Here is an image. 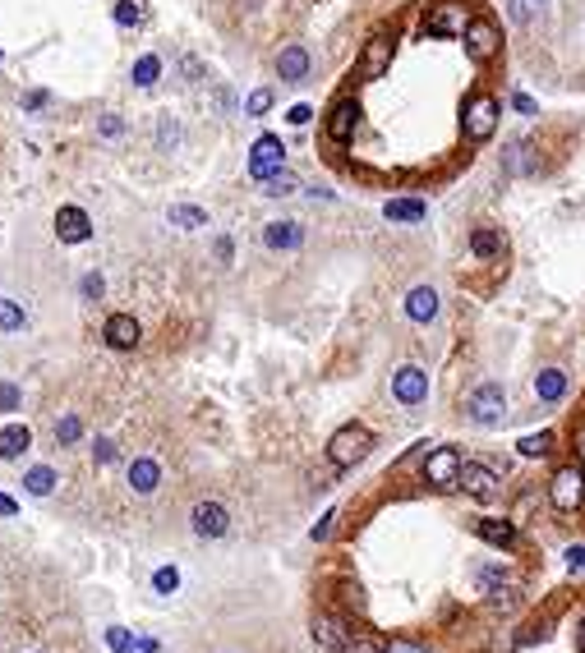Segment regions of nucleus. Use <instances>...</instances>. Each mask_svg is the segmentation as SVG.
I'll return each instance as SVG.
<instances>
[{"mask_svg":"<svg viewBox=\"0 0 585 653\" xmlns=\"http://www.w3.org/2000/svg\"><path fill=\"white\" fill-rule=\"evenodd\" d=\"M383 216H387V222H396V226H415V222L429 216V207H424V198H387L383 203Z\"/></svg>","mask_w":585,"mask_h":653,"instance_id":"21","label":"nucleus"},{"mask_svg":"<svg viewBox=\"0 0 585 653\" xmlns=\"http://www.w3.org/2000/svg\"><path fill=\"white\" fill-rule=\"evenodd\" d=\"M129 653H157V640H152V635H134V644H129Z\"/></svg>","mask_w":585,"mask_h":653,"instance_id":"45","label":"nucleus"},{"mask_svg":"<svg viewBox=\"0 0 585 653\" xmlns=\"http://www.w3.org/2000/svg\"><path fill=\"white\" fill-rule=\"evenodd\" d=\"M157 78H162V60H157V56H139L134 60V88H152Z\"/></svg>","mask_w":585,"mask_h":653,"instance_id":"29","label":"nucleus"},{"mask_svg":"<svg viewBox=\"0 0 585 653\" xmlns=\"http://www.w3.org/2000/svg\"><path fill=\"white\" fill-rule=\"evenodd\" d=\"M157 143H162V148H175V143H180V125H175V120H162V129H157Z\"/></svg>","mask_w":585,"mask_h":653,"instance_id":"40","label":"nucleus"},{"mask_svg":"<svg viewBox=\"0 0 585 653\" xmlns=\"http://www.w3.org/2000/svg\"><path fill=\"white\" fill-rule=\"evenodd\" d=\"M231 254H235L231 239H217V262H231Z\"/></svg>","mask_w":585,"mask_h":653,"instance_id":"52","label":"nucleus"},{"mask_svg":"<svg viewBox=\"0 0 585 653\" xmlns=\"http://www.w3.org/2000/svg\"><path fill=\"white\" fill-rule=\"evenodd\" d=\"M19 326H23V309L14 299H0V332H19Z\"/></svg>","mask_w":585,"mask_h":653,"instance_id":"33","label":"nucleus"},{"mask_svg":"<svg viewBox=\"0 0 585 653\" xmlns=\"http://www.w3.org/2000/svg\"><path fill=\"white\" fill-rule=\"evenodd\" d=\"M120 129H125V120H120V116H106V120H102V133H106V139H116Z\"/></svg>","mask_w":585,"mask_h":653,"instance_id":"46","label":"nucleus"},{"mask_svg":"<svg viewBox=\"0 0 585 653\" xmlns=\"http://www.w3.org/2000/svg\"><path fill=\"white\" fill-rule=\"evenodd\" d=\"M309 51L300 42H290L281 46V56H277V74H281V84H300V78H309Z\"/></svg>","mask_w":585,"mask_h":653,"instance_id":"18","label":"nucleus"},{"mask_svg":"<svg viewBox=\"0 0 585 653\" xmlns=\"http://www.w3.org/2000/svg\"><path fill=\"white\" fill-rule=\"evenodd\" d=\"M502 410H508V396H502V387L498 383H480L470 391V400H466V415L475 419V423H502Z\"/></svg>","mask_w":585,"mask_h":653,"instance_id":"5","label":"nucleus"},{"mask_svg":"<svg viewBox=\"0 0 585 653\" xmlns=\"http://www.w3.org/2000/svg\"><path fill=\"white\" fill-rule=\"evenodd\" d=\"M512 106H516V111H521V116H535V101H530L525 93H516V97H512Z\"/></svg>","mask_w":585,"mask_h":653,"instance_id":"48","label":"nucleus"},{"mask_svg":"<svg viewBox=\"0 0 585 653\" xmlns=\"http://www.w3.org/2000/svg\"><path fill=\"white\" fill-rule=\"evenodd\" d=\"M498 116H502L498 97H489V93H470L466 106H461V133H466L470 143H484V139H493V133H498Z\"/></svg>","mask_w":585,"mask_h":653,"instance_id":"1","label":"nucleus"},{"mask_svg":"<svg viewBox=\"0 0 585 653\" xmlns=\"http://www.w3.org/2000/svg\"><path fill=\"white\" fill-rule=\"evenodd\" d=\"M424 483L429 488H457L461 483V451L457 447H434L424 460Z\"/></svg>","mask_w":585,"mask_h":653,"instance_id":"4","label":"nucleus"},{"mask_svg":"<svg viewBox=\"0 0 585 653\" xmlns=\"http://www.w3.org/2000/svg\"><path fill=\"white\" fill-rule=\"evenodd\" d=\"M461 37H466L470 60H493L498 51H502V33H498V23H493V19H470Z\"/></svg>","mask_w":585,"mask_h":653,"instance_id":"7","label":"nucleus"},{"mask_svg":"<svg viewBox=\"0 0 585 653\" xmlns=\"http://www.w3.org/2000/svg\"><path fill=\"white\" fill-rule=\"evenodd\" d=\"M355 125H360V106H355L351 97H341L332 111H328V139H332V143H351Z\"/></svg>","mask_w":585,"mask_h":653,"instance_id":"16","label":"nucleus"},{"mask_svg":"<svg viewBox=\"0 0 585 653\" xmlns=\"http://www.w3.org/2000/svg\"><path fill=\"white\" fill-rule=\"evenodd\" d=\"M392 396L402 400V405H424V396H429V373H424L419 364H402L392 373Z\"/></svg>","mask_w":585,"mask_h":653,"instance_id":"9","label":"nucleus"},{"mask_svg":"<svg viewBox=\"0 0 585 653\" xmlns=\"http://www.w3.org/2000/svg\"><path fill=\"white\" fill-rule=\"evenodd\" d=\"M508 10H512V19H516V23H530V14H535V10H530V0H512Z\"/></svg>","mask_w":585,"mask_h":653,"instance_id":"44","label":"nucleus"},{"mask_svg":"<svg viewBox=\"0 0 585 653\" xmlns=\"http://www.w3.org/2000/svg\"><path fill=\"white\" fill-rule=\"evenodd\" d=\"M475 529H480V538L493 543V548H512V543H516V525L512 520H480Z\"/></svg>","mask_w":585,"mask_h":653,"instance_id":"25","label":"nucleus"},{"mask_svg":"<svg viewBox=\"0 0 585 653\" xmlns=\"http://www.w3.org/2000/svg\"><path fill=\"white\" fill-rule=\"evenodd\" d=\"M157 483H162V465H157V460H148V455H139L134 465H129V488H134V493H157Z\"/></svg>","mask_w":585,"mask_h":653,"instance_id":"23","label":"nucleus"},{"mask_svg":"<svg viewBox=\"0 0 585 653\" xmlns=\"http://www.w3.org/2000/svg\"><path fill=\"white\" fill-rule=\"evenodd\" d=\"M296 175H290V171H277V175H268V180H263V194H268V198H286V194H296Z\"/></svg>","mask_w":585,"mask_h":653,"instance_id":"31","label":"nucleus"},{"mask_svg":"<svg viewBox=\"0 0 585 653\" xmlns=\"http://www.w3.org/2000/svg\"><path fill=\"white\" fill-rule=\"evenodd\" d=\"M102 336H106V345H111V350H134L143 332H139V322L129 318V313H111V318H106V326H102Z\"/></svg>","mask_w":585,"mask_h":653,"instance_id":"17","label":"nucleus"},{"mask_svg":"<svg viewBox=\"0 0 585 653\" xmlns=\"http://www.w3.org/2000/svg\"><path fill=\"white\" fill-rule=\"evenodd\" d=\"M535 396L544 400V405H557L567 396V373L563 368H540L535 373Z\"/></svg>","mask_w":585,"mask_h":653,"instance_id":"22","label":"nucleus"},{"mask_svg":"<svg viewBox=\"0 0 585 653\" xmlns=\"http://www.w3.org/2000/svg\"><path fill=\"white\" fill-rule=\"evenodd\" d=\"M369 447H374V432H369L364 423H345L332 432V442H328V460L337 470H351L360 465V460L369 455Z\"/></svg>","mask_w":585,"mask_h":653,"instance_id":"2","label":"nucleus"},{"mask_svg":"<svg viewBox=\"0 0 585 653\" xmlns=\"http://www.w3.org/2000/svg\"><path fill=\"white\" fill-rule=\"evenodd\" d=\"M33 447V432L23 428V423H10V428H0V460H19L23 451Z\"/></svg>","mask_w":585,"mask_h":653,"instance_id":"24","label":"nucleus"},{"mask_svg":"<svg viewBox=\"0 0 585 653\" xmlns=\"http://www.w3.org/2000/svg\"><path fill=\"white\" fill-rule=\"evenodd\" d=\"M461 493H470L475 502H493L498 497V470L493 465H461Z\"/></svg>","mask_w":585,"mask_h":653,"instance_id":"11","label":"nucleus"},{"mask_svg":"<svg viewBox=\"0 0 585 653\" xmlns=\"http://www.w3.org/2000/svg\"><path fill=\"white\" fill-rule=\"evenodd\" d=\"M576 640H581V653H585V621H581V635Z\"/></svg>","mask_w":585,"mask_h":653,"instance_id":"54","label":"nucleus"},{"mask_svg":"<svg viewBox=\"0 0 585 653\" xmlns=\"http://www.w3.org/2000/svg\"><path fill=\"white\" fill-rule=\"evenodd\" d=\"M281 166H286V148H281L277 133H263V139H254V148H249V175L263 184L268 175H277Z\"/></svg>","mask_w":585,"mask_h":653,"instance_id":"6","label":"nucleus"},{"mask_svg":"<svg viewBox=\"0 0 585 653\" xmlns=\"http://www.w3.org/2000/svg\"><path fill=\"white\" fill-rule=\"evenodd\" d=\"M406 318L410 322H434L438 318V290L434 286H415L406 294Z\"/></svg>","mask_w":585,"mask_h":653,"instance_id":"20","label":"nucleus"},{"mask_svg":"<svg viewBox=\"0 0 585 653\" xmlns=\"http://www.w3.org/2000/svg\"><path fill=\"white\" fill-rule=\"evenodd\" d=\"M56 235H61L65 244H84V239H93L88 212H84V207H74V203H65V207L56 212Z\"/></svg>","mask_w":585,"mask_h":653,"instance_id":"15","label":"nucleus"},{"mask_svg":"<svg viewBox=\"0 0 585 653\" xmlns=\"http://www.w3.org/2000/svg\"><path fill=\"white\" fill-rule=\"evenodd\" d=\"M313 644L323 653H345L351 649V635H345V621L341 617H313Z\"/></svg>","mask_w":585,"mask_h":653,"instance_id":"14","label":"nucleus"},{"mask_svg":"<svg viewBox=\"0 0 585 653\" xmlns=\"http://www.w3.org/2000/svg\"><path fill=\"white\" fill-rule=\"evenodd\" d=\"M23 106H28V111H37V106H46V93H28V97H23Z\"/></svg>","mask_w":585,"mask_h":653,"instance_id":"51","label":"nucleus"},{"mask_svg":"<svg viewBox=\"0 0 585 653\" xmlns=\"http://www.w3.org/2000/svg\"><path fill=\"white\" fill-rule=\"evenodd\" d=\"M332 520H337V515L328 511V515H323V520H318V525H313V538H328V534H332Z\"/></svg>","mask_w":585,"mask_h":653,"instance_id":"49","label":"nucleus"},{"mask_svg":"<svg viewBox=\"0 0 585 653\" xmlns=\"http://www.w3.org/2000/svg\"><path fill=\"white\" fill-rule=\"evenodd\" d=\"M19 506H14V497H5V493H0V515H14Z\"/></svg>","mask_w":585,"mask_h":653,"instance_id":"53","label":"nucleus"},{"mask_svg":"<svg viewBox=\"0 0 585 653\" xmlns=\"http://www.w3.org/2000/svg\"><path fill=\"white\" fill-rule=\"evenodd\" d=\"M106 644H111V653H129V644H134V635H129L125 625H111V631H106Z\"/></svg>","mask_w":585,"mask_h":653,"instance_id":"37","label":"nucleus"},{"mask_svg":"<svg viewBox=\"0 0 585 653\" xmlns=\"http://www.w3.org/2000/svg\"><path fill=\"white\" fill-rule=\"evenodd\" d=\"M116 23H120V28H139V23H143V5H134V0H116Z\"/></svg>","mask_w":585,"mask_h":653,"instance_id":"32","label":"nucleus"},{"mask_svg":"<svg viewBox=\"0 0 585 653\" xmlns=\"http://www.w3.org/2000/svg\"><path fill=\"white\" fill-rule=\"evenodd\" d=\"M78 432H84V423H78L74 415H65V419L56 423V442H61V447H74V442H78Z\"/></svg>","mask_w":585,"mask_h":653,"instance_id":"35","label":"nucleus"},{"mask_svg":"<svg viewBox=\"0 0 585 653\" xmlns=\"http://www.w3.org/2000/svg\"><path fill=\"white\" fill-rule=\"evenodd\" d=\"M152 589H157V593H175V589H180V570H175V566H162V570L152 576Z\"/></svg>","mask_w":585,"mask_h":653,"instance_id":"36","label":"nucleus"},{"mask_svg":"<svg viewBox=\"0 0 585 653\" xmlns=\"http://www.w3.org/2000/svg\"><path fill=\"white\" fill-rule=\"evenodd\" d=\"M19 405H23V391L14 383H0V410L10 415V410H19Z\"/></svg>","mask_w":585,"mask_h":653,"instance_id":"38","label":"nucleus"},{"mask_svg":"<svg viewBox=\"0 0 585 653\" xmlns=\"http://www.w3.org/2000/svg\"><path fill=\"white\" fill-rule=\"evenodd\" d=\"M466 23H470L466 5L443 0V5H434L429 14H424V33H429V37H457V33H466Z\"/></svg>","mask_w":585,"mask_h":653,"instance_id":"8","label":"nucleus"},{"mask_svg":"<svg viewBox=\"0 0 585 653\" xmlns=\"http://www.w3.org/2000/svg\"><path fill=\"white\" fill-rule=\"evenodd\" d=\"M286 120H290V125H309V120H313V106H305V101H300V106H290Z\"/></svg>","mask_w":585,"mask_h":653,"instance_id":"42","label":"nucleus"},{"mask_svg":"<svg viewBox=\"0 0 585 653\" xmlns=\"http://www.w3.org/2000/svg\"><path fill=\"white\" fill-rule=\"evenodd\" d=\"M502 249H508V239H502L498 226H475V230H470V254H475V258L493 262V258H502Z\"/></svg>","mask_w":585,"mask_h":653,"instance_id":"19","label":"nucleus"},{"mask_svg":"<svg viewBox=\"0 0 585 653\" xmlns=\"http://www.w3.org/2000/svg\"><path fill=\"white\" fill-rule=\"evenodd\" d=\"M508 171H521V175L535 171V143H512L508 148Z\"/></svg>","mask_w":585,"mask_h":653,"instance_id":"28","label":"nucleus"},{"mask_svg":"<svg viewBox=\"0 0 585 653\" xmlns=\"http://www.w3.org/2000/svg\"><path fill=\"white\" fill-rule=\"evenodd\" d=\"M548 447H553V432H530V438H521V442H516V451H521L525 460L548 455Z\"/></svg>","mask_w":585,"mask_h":653,"instance_id":"30","label":"nucleus"},{"mask_svg":"<svg viewBox=\"0 0 585 653\" xmlns=\"http://www.w3.org/2000/svg\"><path fill=\"white\" fill-rule=\"evenodd\" d=\"M23 488H28L33 497H46L51 488H56V470H51V465H33L28 474H23Z\"/></svg>","mask_w":585,"mask_h":653,"instance_id":"27","label":"nucleus"},{"mask_svg":"<svg viewBox=\"0 0 585 653\" xmlns=\"http://www.w3.org/2000/svg\"><path fill=\"white\" fill-rule=\"evenodd\" d=\"M387 653H429V644H419V640H406V635H402V640H392V644H387Z\"/></svg>","mask_w":585,"mask_h":653,"instance_id":"41","label":"nucleus"},{"mask_svg":"<svg viewBox=\"0 0 585 653\" xmlns=\"http://www.w3.org/2000/svg\"><path fill=\"white\" fill-rule=\"evenodd\" d=\"M345 653H387V649H378L374 640H355L351 649H345Z\"/></svg>","mask_w":585,"mask_h":653,"instance_id":"47","label":"nucleus"},{"mask_svg":"<svg viewBox=\"0 0 585 653\" xmlns=\"http://www.w3.org/2000/svg\"><path fill=\"white\" fill-rule=\"evenodd\" d=\"M567 566L572 570H585V548H567Z\"/></svg>","mask_w":585,"mask_h":653,"instance_id":"50","label":"nucleus"},{"mask_svg":"<svg viewBox=\"0 0 585 653\" xmlns=\"http://www.w3.org/2000/svg\"><path fill=\"white\" fill-rule=\"evenodd\" d=\"M263 111H272V88H254L245 97V116H263Z\"/></svg>","mask_w":585,"mask_h":653,"instance_id":"34","label":"nucleus"},{"mask_svg":"<svg viewBox=\"0 0 585 653\" xmlns=\"http://www.w3.org/2000/svg\"><path fill=\"white\" fill-rule=\"evenodd\" d=\"M190 520H194V534H199V538H222V534L231 529V515H226L222 502H199Z\"/></svg>","mask_w":585,"mask_h":653,"instance_id":"13","label":"nucleus"},{"mask_svg":"<svg viewBox=\"0 0 585 653\" xmlns=\"http://www.w3.org/2000/svg\"><path fill=\"white\" fill-rule=\"evenodd\" d=\"M548 502H553L557 511H576V506L585 502V470L576 465V460L553 474V483H548Z\"/></svg>","mask_w":585,"mask_h":653,"instance_id":"3","label":"nucleus"},{"mask_svg":"<svg viewBox=\"0 0 585 653\" xmlns=\"http://www.w3.org/2000/svg\"><path fill=\"white\" fill-rule=\"evenodd\" d=\"M300 244H305V226L300 222H268V226H263V249L296 254Z\"/></svg>","mask_w":585,"mask_h":653,"instance_id":"12","label":"nucleus"},{"mask_svg":"<svg viewBox=\"0 0 585 653\" xmlns=\"http://www.w3.org/2000/svg\"><path fill=\"white\" fill-rule=\"evenodd\" d=\"M167 222L180 226V230H199V226H207V212L194 207V203H175V207L167 212Z\"/></svg>","mask_w":585,"mask_h":653,"instance_id":"26","label":"nucleus"},{"mask_svg":"<svg viewBox=\"0 0 585 653\" xmlns=\"http://www.w3.org/2000/svg\"><path fill=\"white\" fill-rule=\"evenodd\" d=\"M392 56H396V42H392L387 33L369 37L364 51H360V74H364V78H383V74L392 69Z\"/></svg>","mask_w":585,"mask_h":653,"instance_id":"10","label":"nucleus"},{"mask_svg":"<svg viewBox=\"0 0 585 653\" xmlns=\"http://www.w3.org/2000/svg\"><path fill=\"white\" fill-rule=\"evenodd\" d=\"M78 290H84V299H102V290H106V281L97 277V271H88L84 281H78Z\"/></svg>","mask_w":585,"mask_h":653,"instance_id":"39","label":"nucleus"},{"mask_svg":"<svg viewBox=\"0 0 585 653\" xmlns=\"http://www.w3.org/2000/svg\"><path fill=\"white\" fill-rule=\"evenodd\" d=\"M93 455H97V465H111V460H116V447H111V442L102 438V442L93 447Z\"/></svg>","mask_w":585,"mask_h":653,"instance_id":"43","label":"nucleus"}]
</instances>
